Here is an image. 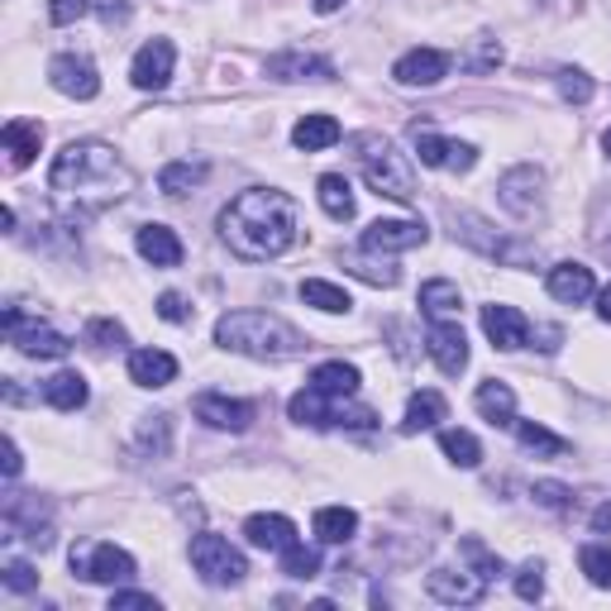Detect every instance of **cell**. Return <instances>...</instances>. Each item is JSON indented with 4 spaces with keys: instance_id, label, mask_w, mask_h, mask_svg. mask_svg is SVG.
Masks as SVG:
<instances>
[{
    "instance_id": "cell-1",
    "label": "cell",
    "mask_w": 611,
    "mask_h": 611,
    "mask_svg": "<svg viewBox=\"0 0 611 611\" xmlns=\"http://www.w3.org/2000/svg\"><path fill=\"white\" fill-rule=\"evenodd\" d=\"M297 201L278 186H249L221 211V239L249 264H268V258L287 254L297 244Z\"/></svg>"
},
{
    "instance_id": "cell-2",
    "label": "cell",
    "mask_w": 611,
    "mask_h": 611,
    "mask_svg": "<svg viewBox=\"0 0 611 611\" xmlns=\"http://www.w3.org/2000/svg\"><path fill=\"white\" fill-rule=\"evenodd\" d=\"M49 186H53L57 196H77L92 211H100V206L120 201L129 186H135V172L120 163V153H115L110 143L77 139V143H67V149L53 158Z\"/></svg>"
},
{
    "instance_id": "cell-3",
    "label": "cell",
    "mask_w": 611,
    "mask_h": 611,
    "mask_svg": "<svg viewBox=\"0 0 611 611\" xmlns=\"http://www.w3.org/2000/svg\"><path fill=\"white\" fill-rule=\"evenodd\" d=\"M215 344L229 349V354H244V358H264V363H278V358H297L306 340L287 325V320L268 315V311H229L215 320Z\"/></svg>"
},
{
    "instance_id": "cell-4",
    "label": "cell",
    "mask_w": 611,
    "mask_h": 611,
    "mask_svg": "<svg viewBox=\"0 0 611 611\" xmlns=\"http://www.w3.org/2000/svg\"><path fill=\"white\" fill-rule=\"evenodd\" d=\"M349 149H354V158H358L363 182H368L377 196L416 201V172H411L406 153L392 139H383V135H354V143H349Z\"/></svg>"
},
{
    "instance_id": "cell-5",
    "label": "cell",
    "mask_w": 611,
    "mask_h": 611,
    "mask_svg": "<svg viewBox=\"0 0 611 611\" xmlns=\"http://www.w3.org/2000/svg\"><path fill=\"white\" fill-rule=\"evenodd\" d=\"M192 569L201 574V583L211 588H235L249 574V559L239 555L225 535H196L192 540Z\"/></svg>"
},
{
    "instance_id": "cell-6",
    "label": "cell",
    "mask_w": 611,
    "mask_h": 611,
    "mask_svg": "<svg viewBox=\"0 0 611 611\" xmlns=\"http://www.w3.org/2000/svg\"><path fill=\"white\" fill-rule=\"evenodd\" d=\"M72 574H82L86 583H125V578H135V555L120 545H77L72 549Z\"/></svg>"
},
{
    "instance_id": "cell-7",
    "label": "cell",
    "mask_w": 611,
    "mask_h": 611,
    "mask_svg": "<svg viewBox=\"0 0 611 611\" xmlns=\"http://www.w3.org/2000/svg\"><path fill=\"white\" fill-rule=\"evenodd\" d=\"M497 201H502L506 215H516V221H530V215H540V206H545V172L535 168V163H521L512 172H502Z\"/></svg>"
},
{
    "instance_id": "cell-8",
    "label": "cell",
    "mask_w": 611,
    "mask_h": 611,
    "mask_svg": "<svg viewBox=\"0 0 611 611\" xmlns=\"http://www.w3.org/2000/svg\"><path fill=\"white\" fill-rule=\"evenodd\" d=\"M6 334L24 358H67V349H72L67 334H57L53 325H39V320H24L20 306L6 311Z\"/></svg>"
},
{
    "instance_id": "cell-9",
    "label": "cell",
    "mask_w": 611,
    "mask_h": 611,
    "mask_svg": "<svg viewBox=\"0 0 611 611\" xmlns=\"http://www.w3.org/2000/svg\"><path fill=\"white\" fill-rule=\"evenodd\" d=\"M49 82L63 96H72V100L100 96V72H96V63L86 53H57L53 63H49Z\"/></svg>"
},
{
    "instance_id": "cell-10",
    "label": "cell",
    "mask_w": 611,
    "mask_h": 611,
    "mask_svg": "<svg viewBox=\"0 0 611 611\" xmlns=\"http://www.w3.org/2000/svg\"><path fill=\"white\" fill-rule=\"evenodd\" d=\"M430 239L426 221H373L363 229V254H406Z\"/></svg>"
},
{
    "instance_id": "cell-11",
    "label": "cell",
    "mask_w": 611,
    "mask_h": 611,
    "mask_svg": "<svg viewBox=\"0 0 611 611\" xmlns=\"http://www.w3.org/2000/svg\"><path fill=\"white\" fill-rule=\"evenodd\" d=\"M172 67H178V49L168 39H149L129 63V77H135L139 92H163L172 82Z\"/></svg>"
},
{
    "instance_id": "cell-12",
    "label": "cell",
    "mask_w": 611,
    "mask_h": 611,
    "mask_svg": "<svg viewBox=\"0 0 611 611\" xmlns=\"http://www.w3.org/2000/svg\"><path fill=\"white\" fill-rule=\"evenodd\" d=\"M426 592L435 602H444V607H473V602H483L487 578L473 574V569H435L426 578Z\"/></svg>"
},
{
    "instance_id": "cell-13",
    "label": "cell",
    "mask_w": 611,
    "mask_h": 611,
    "mask_svg": "<svg viewBox=\"0 0 611 611\" xmlns=\"http://www.w3.org/2000/svg\"><path fill=\"white\" fill-rule=\"evenodd\" d=\"M449 225H454V239L473 244V249L487 254V258H506V264H521V258H526V249H512L502 235H492L487 221L473 215V211H449Z\"/></svg>"
},
{
    "instance_id": "cell-14",
    "label": "cell",
    "mask_w": 611,
    "mask_h": 611,
    "mask_svg": "<svg viewBox=\"0 0 611 611\" xmlns=\"http://www.w3.org/2000/svg\"><path fill=\"white\" fill-rule=\"evenodd\" d=\"M416 153L426 168H449V172H473L478 149L459 139H440L435 129H416Z\"/></svg>"
},
{
    "instance_id": "cell-15",
    "label": "cell",
    "mask_w": 611,
    "mask_h": 611,
    "mask_svg": "<svg viewBox=\"0 0 611 611\" xmlns=\"http://www.w3.org/2000/svg\"><path fill=\"white\" fill-rule=\"evenodd\" d=\"M192 411H196V420H206L211 430H229V435H244L254 426V406L235 401V397H221V392H201Z\"/></svg>"
},
{
    "instance_id": "cell-16",
    "label": "cell",
    "mask_w": 611,
    "mask_h": 611,
    "mask_svg": "<svg viewBox=\"0 0 611 611\" xmlns=\"http://www.w3.org/2000/svg\"><path fill=\"white\" fill-rule=\"evenodd\" d=\"M268 77L272 82H330L334 63L320 53H306V49H282L268 57Z\"/></svg>"
},
{
    "instance_id": "cell-17",
    "label": "cell",
    "mask_w": 611,
    "mask_h": 611,
    "mask_svg": "<svg viewBox=\"0 0 611 611\" xmlns=\"http://www.w3.org/2000/svg\"><path fill=\"white\" fill-rule=\"evenodd\" d=\"M426 344H430V358L440 363V373L459 377L463 368H469V340H463V330L454 325V320H430Z\"/></svg>"
},
{
    "instance_id": "cell-18",
    "label": "cell",
    "mask_w": 611,
    "mask_h": 611,
    "mask_svg": "<svg viewBox=\"0 0 611 611\" xmlns=\"http://www.w3.org/2000/svg\"><path fill=\"white\" fill-rule=\"evenodd\" d=\"M392 77L401 86H435L449 77V53L440 49H411L397 57V67H392Z\"/></svg>"
},
{
    "instance_id": "cell-19",
    "label": "cell",
    "mask_w": 611,
    "mask_h": 611,
    "mask_svg": "<svg viewBox=\"0 0 611 611\" xmlns=\"http://www.w3.org/2000/svg\"><path fill=\"white\" fill-rule=\"evenodd\" d=\"M483 330H487V340L497 344V349H521L530 340V320L516 311V306H483Z\"/></svg>"
},
{
    "instance_id": "cell-20",
    "label": "cell",
    "mask_w": 611,
    "mask_h": 611,
    "mask_svg": "<svg viewBox=\"0 0 611 611\" xmlns=\"http://www.w3.org/2000/svg\"><path fill=\"white\" fill-rule=\"evenodd\" d=\"M545 287H549V297L564 301V306H583L592 292H598L592 268H583V264H555V268H549V278H545Z\"/></svg>"
},
{
    "instance_id": "cell-21",
    "label": "cell",
    "mask_w": 611,
    "mask_h": 611,
    "mask_svg": "<svg viewBox=\"0 0 611 611\" xmlns=\"http://www.w3.org/2000/svg\"><path fill=\"white\" fill-rule=\"evenodd\" d=\"M340 401L344 397H325L320 387H301L292 401H287V416L297 420V426H315V430H330L334 416H340Z\"/></svg>"
},
{
    "instance_id": "cell-22",
    "label": "cell",
    "mask_w": 611,
    "mask_h": 611,
    "mask_svg": "<svg viewBox=\"0 0 611 611\" xmlns=\"http://www.w3.org/2000/svg\"><path fill=\"white\" fill-rule=\"evenodd\" d=\"M244 535H249L254 549H278V555H282L287 545H297V526L287 516H278V512L249 516V521H244Z\"/></svg>"
},
{
    "instance_id": "cell-23",
    "label": "cell",
    "mask_w": 611,
    "mask_h": 611,
    "mask_svg": "<svg viewBox=\"0 0 611 611\" xmlns=\"http://www.w3.org/2000/svg\"><path fill=\"white\" fill-rule=\"evenodd\" d=\"M0 143H6V153H10V168L20 172L34 163V153L43 149V125L34 120H6V129H0Z\"/></svg>"
},
{
    "instance_id": "cell-24",
    "label": "cell",
    "mask_w": 611,
    "mask_h": 611,
    "mask_svg": "<svg viewBox=\"0 0 611 611\" xmlns=\"http://www.w3.org/2000/svg\"><path fill=\"white\" fill-rule=\"evenodd\" d=\"M129 377L139 387H168L178 377V358L163 354V349H135L129 354Z\"/></svg>"
},
{
    "instance_id": "cell-25",
    "label": "cell",
    "mask_w": 611,
    "mask_h": 611,
    "mask_svg": "<svg viewBox=\"0 0 611 611\" xmlns=\"http://www.w3.org/2000/svg\"><path fill=\"white\" fill-rule=\"evenodd\" d=\"M135 244H139V254L149 258L153 268H178L182 264V239L172 235L168 225H143L135 235Z\"/></svg>"
},
{
    "instance_id": "cell-26",
    "label": "cell",
    "mask_w": 611,
    "mask_h": 611,
    "mask_svg": "<svg viewBox=\"0 0 611 611\" xmlns=\"http://www.w3.org/2000/svg\"><path fill=\"white\" fill-rule=\"evenodd\" d=\"M449 416V406L440 392H416L411 401H406V416H401V435H420V430H435L440 420Z\"/></svg>"
},
{
    "instance_id": "cell-27",
    "label": "cell",
    "mask_w": 611,
    "mask_h": 611,
    "mask_svg": "<svg viewBox=\"0 0 611 611\" xmlns=\"http://www.w3.org/2000/svg\"><path fill=\"white\" fill-rule=\"evenodd\" d=\"M86 397H92V387H86L82 373H53L43 383V401L57 406V411H82Z\"/></svg>"
},
{
    "instance_id": "cell-28",
    "label": "cell",
    "mask_w": 611,
    "mask_h": 611,
    "mask_svg": "<svg viewBox=\"0 0 611 611\" xmlns=\"http://www.w3.org/2000/svg\"><path fill=\"white\" fill-rule=\"evenodd\" d=\"M340 135L344 129L334 115H306V120H297V129H292V143L306 153H320V149H330V143H340Z\"/></svg>"
},
{
    "instance_id": "cell-29",
    "label": "cell",
    "mask_w": 611,
    "mask_h": 611,
    "mask_svg": "<svg viewBox=\"0 0 611 611\" xmlns=\"http://www.w3.org/2000/svg\"><path fill=\"white\" fill-rule=\"evenodd\" d=\"M315 196L330 221H354V186H349L340 172H325V178L315 182Z\"/></svg>"
},
{
    "instance_id": "cell-30",
    "label": "cell",
    "mask_w": 611,
    "mask_h": 611,
    "mask_svg": "<svg viewBox=\"0 0 611 611\" xmlns=\"http://www.w3.org/2000/svg\"><path fill=\"white\" fill-rule=\"evenodd\" d=\"M473 406L492 420V426H512V420H516V392L506 383H483L473 392Z\"/></svg>"
},
{
    "instance_id": "cell-31",
    "label": "cell",
    "mask_w": 611,
    "mask_h": 611,
    "mask_svg": "<svg viewBox=\"0 0 611 611\" xmlns=\"http://www.w3.org/2000/svg\"><path fill=\"white\" fill-rule=\"evenodd\" d=\"M315 535L325 545H349L358 535V512H349V506H320V512H315Z\"/></svg>"
},
{
    "instance_id": "cell-32",
    "label": "cell",
    "mask_w": 611,
    "mask_h": 611,
    "mask_svg": "<svg viewBox=\"0 0 611 611\" xmlns=\"http://www.w3.org/2000/svg\"><path fill=\"white\" fill-rule=\"evenodd\" d=\"M358 383H363L358 368H354V363H340V358H334V363H320V368L311 373V387H320L325 397H354Z\"/></svg>"
},
{
    "instance_id": "cell-33",
    "label": "cell",
    "mask_w": 611,
    "mask_h": 611,
    "mask_svg": "<svg viewBox=\"0 0 611 611\" xmlns=\"http://www.w3.org/2000/svg\"><path fill=\"white\" fill-rule=\"evenodd\" d=\"M459 306H463V292L454 282H444V278H435L420 287V311H426L430 320H454L459 315Z\"/></svg>"
},
{
    "instance_id": "cell-34",
    "label": "cell",
    "mask_w": 611,
    "mask_h": 611,
    "mask_svg": "<svg viewBox=\"0 0 611 611\" xmlns=\"http://www.w3.org/2000/svg\"><path fill=\"white\" fill-rule=\"evenodd\" d=\"M301 301L315 306V311H325V315H349V306H354L344 287H334V282H325V278H306V282H301Z\"/></svg>"
},
{
    "instance_id": "cell-35",
    "label": "cell",
    "mask_w": 611,
    "mask_h": 611,
    "mask_svg": "<svg viewBox=\"0 0 611 611\" xmlns=\"http://www.w3.org/2000/svg\"><path fill=\"white\" fill-rule=\"evenodd\" d=\"M512 430H516V440L535 449V454H545V459H559L564 449H569V440H559L555 430H545V426H535V420H512Z\"/></svg>"
},
{
    "instance_id": "cell-36",
    "label": "cell",
    "mask_w": 611,
    "mask_h": 611,
    "mask_svg": "<svg viewBox=\"0 0 611 611\" xmlns=\"http://www.w3.org/2000/svg\"><path fill=\"white\" fill-rule=\"evenodd\" d=\"M440 449L459 469H478V463H483V444H478L469 430H440Z\"/></svg>"
},
{
    "instance_id": "cell-37",
    "label": "cell",
    "mask_w": 611,
    "mask_h": 611,
    "mask_svg": "<svg viewBox=\"0 0 611 611\" xmlns=\"http://www.w3.org/2000/svg\"><path fill=\"white\" fill-rule=\"evenodd\" d=\"M578 564H583L592 588H611V545L607 540H588L583 549H578Z\"/></svg>"
},
{
    "instance_id": "cell-38",
    "label": "cell",
    "mask_w": 611,
    "mask_h": 611,
    "mask_svg": "<svg viewBox=\"0 0 611 611\" xmlns=\"http://www.w3.org/2000/svg\"><path fill=\"white\" fill-rule=\"evenodd\" d=\"M196 182H206V163H168L158 172V192H168V196L192 192Z\"/></svg>"
},
{
    "instance_id": "cell-39",
    "label": "cell",
    "mask_w": 611,
    "mask_h": 611,
    "mask_svg": "<svg viewBox=\"0 0 611 611\" xmlns=\"http://www.w3.org/2000/svg\"><path fill=\"white\" fill-rule=\"evenodd\" d=\"M282 574L287 578H301V583H311V578L320 574V555H315V549L311 545H287L282 549Z\"/></svg>"
},
{
    "instance_id": "cell-40",
    "label": "cell",
    "mask_w": 611,
    "mask_h": 611,
    "mask_svg": "<svg viewBox=\"0 0 611 611\" xmlns=\"http://www.w3.org/2000/svg\"><path fill=\"white\" fill-rule=\"evenodd\" d=\"M168 444H172V416H149L139 426V449H149V454H168Z\"/></svg>"
},
{
    "instance_id": "cell-41",
    "label": "cell",
    "mask_w": 611,
    "mask_h": 611,
    "mask_svg": "<svg viewBox=\"0 0 611 611\" xmlns=\"http://www.w3.org/2000/svg\"><path fill=\"white\" fill-rule=\"evenodd\" d=\"M344 268L373 287H397V268H387V264H368V258H358V254H344Z\"/></svg>"
},
{
    "instance_id": "cell-42",
    "label": "cell",
    "mask_w": 611,
    "mask_h": 611,
    "mask_svg": "<svg viewBox=\"0 0 611 611\" xmlns=\"http://www.w3.org/2000/svg\"><path fill=\"white\" fill-rule=\"evenodd\" d=\"M555 82H559V96H564V100H574V106H583V100H592V92H598L588 72H578V67H564Z\"/></svg>"
},
{
    "instance_id": "cell-43",
    "label": "cell",
    "mask_w": 611,
    "mask_h": 611,
    "mask_svg": "<svg viewBox=\"0 0 611 611\" xmlns=\"http://www.w3.org/2000/svg\"><path fill=\"white\" fill-rule=\"evenodd\" d=\"M0 583H6L10 592H34V588H39V574H34V564L10 559V564H6V574H0Z\"/></svg>"
},
{
    "instance_id": "cell-44",
    "label": "cell",
    "mask_w": 611,
    "mask_h": 611,
    "mask_svg": "<svg viewBox=\"0 0 611 611\" xmlns=\"http://www.w3.org/2000/svg\"><path fill=\"white\" fill-rule=\"evenodd\" d=\"M463 559L473 564V574H483V578H492V574H502V559L492 555V549H483V540H463Z\"/></svg>"
},
{
    "instance_id": "cell-45",
    "label": "cell",
    "mask_w": 611,
    "mask_h": 611,
    "mask_svg": "<svg viewBox=\"0 0 611 611\" xmlns=\"http://www.w3.org/2000/svg\"><path fill=\"white\" fill-rule=\"evenodd\" d=\"M516 592L526 602H540L545 598V569H540V564H521V569H516Z\"/></svg>"
},
{
    "instance_id": "cell-46",
    "label": "cell",
    "mask_w": 611,
    "mask_h": 611,
    "mask_svg": "<svg viewBox=\"0 0 611 611\" xmlns=\"http://www.w3.org/2000/svg\"><path fill=\"white\" fill-rule=\"evenodd\" d=\"M86 340H92L96 349L125 344V325H120V320H92V325H86Z\"/></svg>"
},
{
    "instance_id": "cell-47",
    "label": "cell",
    "mask_w": 611,
    "mask_h": 611,
    "mask_svg": "<svg viewBox=\"0 0 611 611\" xmlns=\"http://www.w3.org/2000/svg\"><path fill=\"white\" fill-rule=\"evenodd\" d=\"M92 10V0H49V20L53 24H77Z\"/></svg>"
},
{
    "instance_id": "cell-48",
    "label": "cell",
    "mask_w": 611,
    "mask_h": 611,
    "mask_svg": "<svg viewBox=\"0 0 611 611\" xmlns=\"http://www.w3.org/2000/svg\"><path fill=\"white\" fill-rule=\"evenodd\" d=\"M530 497L540 506H549V512H564V506H569V487H564V483H535Z\"/></svg>"
},
{
    "instance_id": "cell-49",
    "label": "cell",
    "mask_w": 611,
    "mask_h": 611,
    "mask_svg": "<svg viewBox=\"0 0 611 611\" xmlns=\"http://www.w3.org/2000/svg\"><path fill=\"white\" fill-rule=\"evenodd\" d=\"M115 611H158V598L153 592H115Z\"/></svg>"
},
{
    "instance_id": "cell-50",
    "label": "cell",
    "mask_w": 611,
    "mask_h": 611,
    "mask_svg": "<svg viewBox=\"0 0 611 611\" xmlns=\"http://www.w3.org/2000/svg\"><path fill=\"white\" fill-rule=\"evenodd\" d=\"M497 63H502L497 39H478V53L469 57V67H473V72H483V67H497Z\"/></svg>"
},
{
    "instance_id": "cell-51",
    "label": "cell",
    "mask_w": 611,
    "mask_h": 611,
    "mask_svg": "<svg viewBox=\"0 0 611 611\" xmlns=\"http://www.w3.org/2000/svg\"><path fill=\"white\" fill-rule=\"evenodd\" d=\"M158 315L172 320V325H182V320L192 315V311H186V301H182L178 292H163V297H158Z\"/></svg>"
},
{
    "instance_id": "cell-52",
    "label": "cell",
    "mask_w": 611,
    "mask_h": 611,
    "mask_svg": "<svg viewBox=\"0 0 611 611\" xmlns=\"http://www.w3.org/2000/svg\"><path fill=\"white\" fill-rule=\"evenodd\" d=\"M20 469H24V459H20V444L14 440H6V478L14 483V478H20Z\"/></svg>"
},
{
    "instance_id": "cell-53",
    "label": "cell",
    "mask_w": 611,
    "mask_h": 611,
    "mask_svg": "<svg viewBox=\"0 0 611 611\" xmlns=\"http://www.w3.org/2000/svg\"><path fill=\"white\" fill-rule=\"evenodd\" d=\"M100 14H106V20L115 24V20H129V6H120V0H100V6H96Z\"/></svg>"
},
{
    "instance_id": "cell-54",
    "label": "cell",
    "mask_w": 611,
    "mask_h": 611,
    "mask_svg": "<svg viewBox=\"0 0 611 611\" xmlns=\"http://www.w3.org/2000/svg\"><path fill=\"white\" fill-rule=\"evenodd\" d=\"M611 526V502H602L598 512H592V530H607Z\"/></svg>"
},
{
    "instance_id": "cell-55",
    "label": "cell",
    "mask_w": 611,
    "mask_h": 611,
    "mask_svg": "<svg viewBox=\"0 0 611 611\" xmlns=\"http://www.w3.org/2000/svg\"><path fill=\"white\" fill-rule=\"evenodd\" d=\"M598 315L611 325V287H602V292H598Z\"/></svg>"
},
{
    "instance_id": "cell-56",
    "label": "cell",
    "mask_w": 611,
    "mask_h": 611,
    "mask_svg": "<svg viewBox=\"0 0 611 611\" xmlns=\"http://www.w3.org/2000/svg\"><path fill=\"white\" fill-rule=\"evenodd\" d=\"M340 6H349V0H315V14H334Z\"/></svg>"
},
{
    "instance_id": "cell-57",
    "label": "cell",
    "mask_w": 611,
    "mask_h": 611,
    "mask_svg": "<svg viewBox=\"0 0 611 611\" xmlns=\"http://www.w3.org/2000/svg\"><path fill=\"white\" fill-rule=\"evenodd\" d=\"M598 254H602L607 264H611V239H598Z\"/></svg>"
},
{
    "instance_id": "cell-58",
    "label": "cell",
    "mask_w": 611,
    "mask_h": 611,
    "mask_svg": "<svg viewBox=\"0 0 611 611\" xmlns=\"http://www.w3.org/2000/svg\"><path fill=\"white\" fill-rule=\"evenodd\" d=\"M602 149H607V153H611V129H607V135H602Z\"/></svg>"
},
{
    "instance_id": "cell-59",
    "label": "cell",
    "mask_w": 611,
    "mask_h": 611,
    "mask_svg": "<svg viewBox=\"0 0 611 611\" xmlns=\"http://www.w3.org/2000/svg\"><path fill=\"white\" fill-rule=\"evenodd\" d=\"M602 211H611V196H607V201H602Z\"/></svg>"
}]
</instances>
